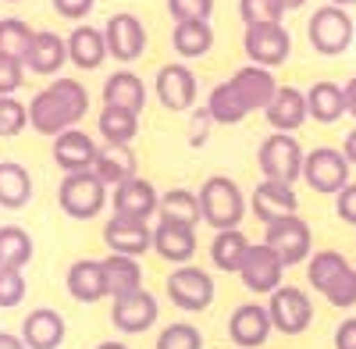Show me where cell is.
<instances>
[{
  "label": "cell",
  "instance_id": "obj_15",
  "mask_svg": "<svg viewBox=\"0 0 356 349\" xmlns=\"http://www.w3.org/2000/svg\"><path fill=\"white\" fill-rule=\"evenodd\" d=\"M157 100L168 107V111H189L196 104V93H200V79L186 68V65H164L157 72Z\"/></svg>",
  "mask_w": 356,
  "mask_h": 349
},
{
  "label": "cell",
  "instance_id": "obj_6",
  "mask_svg": "<svg viewBox=\"0 0 356 349\" xmlns=\"http://www.w3.org/2000/svg\"><path fill=\"white\" fill-rule=\"evenodd\" d=\"M264 246L271 250L282 264H303V260L310 257V246H314V232L310 225L300 218V214H292V218H278L264 228Z\"/></svg>",
  "mask_w": 356,
  "mask_h": 349
},
{
  "label": "cell",
  "instance_id": "obj_8",
  "mask_svg": "<svg viewBox=\"0 0 356 349\" xmlns=\"http://www.w3.org/2000/svg\"><path fill=\"white\" fill-rule=\"evenodd\" d=\"M267 317H271V328H278L282 335H303L314 321V303L303 289L296 285H282L271 293L267 303Z\"/></svg>",
  "mask_w": 356,
  "mask_h": 349
},
{
  "label": "cell",
  "instance_id": "obj_51",
  "mask_svg": "<svg viewBox=\"0 0 356 349\" xmlns=\"http://www.w3.org/2000/svg\"><path fill=\"white\" fill-rule=\"evenodd\" d=\"M342 93H346V114H353V118H356V75L342 86Z\"/></svg>",
  "mask_w": 356,
  "mask_h": 349
},
{
  "label": "cell",
  "instance_id": "obj_17",
  "mask_svg": "<svg viewBox=\"0 0 356 349\" xmlns=\"http://www.w3.org/2000/svg\"><path fill=\"white\" fill-rule=\"evenodd\" d=\"M228 82H232V90L239 93V100H243L246 111H267V107H271V100H275V93H278L275 75L267 72V68H257V65L239 68Z\"/></svg>",
  "mask_w": 356,
  "mask_h": 349
},
{
  "label": "cell",
  "instance_id": "obj_7",
  "mask_svg": "<svg viewBox=\"0 0 356 349\" xmlns=\"http://www.w3.org/2000/svg\"><path fill=\"white\" fill-rule=\"evenodd\" d=\"M349 161L342 150L335 147H317L303 157V179L314 193H328V196H339L346 186H349Z\"/></svg>",
  "mask_w": 356,
  "mask_h": 349
},
{
  "label": "cell",
  "instance_id": "obj_39",
  "mask_svg": "<svg viewBox=\"0 0 356 349\" xmlns=\"http://www.w3.org/2000/svg\"><path fill=\"white\" fill-rule=\"evenodd\" d=\"M33 36L36 33H33V25H29V22H22V18H0V54L25 61Z\"/></svg>",
  "mask_w": 356,
  "mask_h": 349
},
{
  "label": "cell",
  "instance_id": "obj_21",
  "mask_svg": "<svg viewBox=\"0 0 356 349\" xmlns=\"http://www.w3.org/2000/svg\"><path fill=\"white\" fill-rule=\"evenodd\" d=\"M97 143L89 139L82 129H68L54 139V161L65 174H75V171H93V161H97Z\"/></svg>",
  "mask_w": 356,
  "mask_h": 349
},
{
  "label": "cell",
  "instance_id": "obj_5",
  "mask_svg": "<svg viewBox=\"0 0 356 349\" xmlns=\"http://www.w3.org/2000/svg\"><path fill=\"white\" fill-rule=\"evenodd\" d=\"M307 40L324 57H335V54L349 50V43H353V18H349V11L335 8V4L317 8L310 15V22H307Z\"/></svg>",
  "mask_w": 356,
  "mask_h": 349
},
{
  "label": "cell",
  "instance_id": "obj_36",
  "mask_svg": "<svg viewBox=\"0 0 356 349\" xmlns=\"http://www.w3.org/2000/svg\"><path fill=\"white\" fill-rule=\"evenodd\" d=\"M207 111H211L214 125H235V122H243L246 114H250V111L243 107L239 93L232 90V82H218V86H214L211 97H207Z\"/></svg>",
  "mask_w": 356,
  "mask_h": 349
},
{
  "label": "cell",
  "instance_id": "obj_38",
  "mask_svg": "<svg viewBox=\"0 0 356 349\" xmlns=\"http://www.w3.org/2000/svg\"><path fill=\"white\" fill-rule=\"evenodd\" d=\"M349 268V260L339 253V250H321V253H310V264H307V278L317 293H324L342 271Z\"/></svg>",
  "mask_w": 356,
  "mask_h": 349
},
{
  "label": "cell",
  "instance_id": "obj_55",
  "mask_svg": "<svg viewBox=\"0 0 356 349\" xmlns=\"http://www.w3.org/2000/svg\"><path fill=\"white\" fill-rule=\"evenodd\" d=\"M282 4H285V11H292V8H303L307 0H282Z\"/></svg>",
  "mask_w": 356,
  "mask_h": 349
},
{
  "label": "cell",
  "instance_id": "obj_29",
  "mask_svg": "<svg viewBox=\"0 0 356 349\" xmlns=\"http://www.w3.org/2000/svg\"><path fill=\"white\" fill-rule=\"evenodd\" d=\"M146 104V86L136 72H114L107 75L104 82V107H122V111H132L139 114Z\"/></svg>",
  "mask_w": 356,
  "mask_h": 349
},
{
  "label": "cell",
  "instance_id": "obj_4",
  "mask_svg": "<svg viewBox=\"0 0 356 349\" xmlns=\"http://www.w3.org/2000/svg\"><path fill=\"white\" fill-rule=\"evenodd\" d=\"M57 203L61 211L75 221H89L104 211L107 203V186L97 179L93 171H75L61 179V189H57Z\"/></svg>",
  "mask_w": 356,
  "mask_h": 349
},
{
  "label": "cell",
  "instance_id": "obj_56",
  "mask_svg": "<svg viewBox=\"0 0 356 349\" xmlns=\"http://www.w3.org/2000/svg\"><path fill=\"white\" fill-rule=\"evenodd\" d=\"M328 4H335V8H349V4H356V0H328Z\"/></svg>",
  "mask_w": 356,
  "mask_h": 349
},
{
  "label": "cell",
  "instance_id": "obj_30",
  "mask_svg": "<svg viewBox=\"0 0 356 349\" xmlns=\"http://www.w3.org/2000/svg\"><path fill=\"white\" fill-rule=\"evenodd\" d=\"M307 114L321 125H332L346 114V93L339 82H314L307 90Z\"/></svg>",
  "mask_w": 356,
  "mask_h": 349
},
{
  "label": "cell",
  "instance_id": "obj_1",
  "mask_svg": "<svg viewBox=\"0 0 356 349\" xmlns=\"http://www.w3.org/2000/svg\"><path fill=\"white\" fill-rule=\"evenodd\" d=\"M89 111V93L79 79H54L47 90L29 100V125L43 136H61L82 122Z\"/></svg>",
  "mask_w": 356,
  "mask_h": 349
},
{
  "label": "cell",
  "instance_id": "obj_50",
  "mask_svg": "<svg viewBox=\"0 0 356 349\" xmlns=\"http://www.w3.org/2000/svg\"><path fill=\"white\" fill-rule=\"evenodd\" d=\"M335 349H356V317H346L335 328Z\"/></svg>",
  "mask_w": 356,
  "mask_h": 349
},
{
  "label": "cell",
  "instance_id": "obj_14",
  "mask_svg": "<svg viewBox=\"0 0 356 349\" xmlns=\"http://www.w3.org/2000/svg\"><path fill=\"white\" fill-rule=\"evenodd\" d=\"M282 275H285V264L267 250L264 243H250V253L239 268V278L250 293H267L271 296L275 289H282Z\"/></svg>",
  "mask_w": 356,
  "mask_h": 349
},
{
  "label": "cell",
  "instance_id": "obj_49",
  "mask_svg": "<svg viewBox=\"0 0 356 349\" xmlns=\"http://www.w3.org/2000/svg\"><path fill=\"white\" fill-rule=\"evenodd\" d=\"M93 4H97V0H54V11L61 18L79 22V18H86L89 11H93Z\"/></svg>",
  "mask_w": 356,
  "mask_h": 349
},
{
  "label": "cell",
  "instance_id": "obj_25",
  "mask_svg": "<svg viewBox=\"0 0 356 349\" xmlns=\"http://www.w3.org/2000/svg\"><path fill=\"white\" fill-rule=\"evenodd\" d=\"M65 61H68V40H61L57 33H36L22 65L36 75H57Z\"/></svg>",
  "mask_w": 356,
  "mask_h": 349
},
{
  "label": "cell",
  "instance_id": "obj_54",
  "mask_svg": "<svg viewBox=\"0 0 356 349\" xmlns=\"http://www.w3.org/2000/svg\"><path fill=\"white\" fill-rule=\"evenodd\" d=\"M97 349H129V346H125V342H114V339H107V342H100Z\"/></svg>",
  "mask_w": 356,
  "mask_h": 349
},
{
  "label": "cell",
  "instance_id": "obj_48",
  "mask_svg": "<svg viewBox=\"0 0 356 349\" xmlns=\"http://www.w3.org/2000/svg\"><path fill=\"white\" fill-rule=\"evenodd\" d=\"M214 118H211V111H193V125H189V147H203L207 143V132H211Z\"/></svg>",
  "mask_w": 356,
  "mask_h": 349
},
{
  "label": "cell",
  "instance_id": "obj_12",
  "mask_svg": "<svg viewBox=\"0 0 356 349\" xmlns=\"http://www.w3.org/2000/svg\"><path fill=\"white\" fill-rule=\"evenodd\" d=\"M104 40H107L111 57H118V61H136L146 50V25L132 11H118V15L107 18Z\"/></svg>",
  "mask_w": 356,
  "mask_h": 349
},
{
  "label": "cell",
  "instance_id": "obj_53",
  "mask_svg": "<svg viewBox=\"0 0 356 349\" xmlns=\"http://www.w3.org/2000/svg\"><path fill=\"white\" fill-rule=\"evenodd\" d=\"M0 349H29L18 335H11V332H0Z\"/></svg>",
  "mask_w": 356,
  "mask_h": 349
},
{
  "label": "cell",
  "instance_id": "obj_52",
  "mask_svg": "<svg viewBox=\"0 0 356 349\" xmlns=\"http://www.w3.org/2000/svg\"><path fill=\"white\" fill-rule=\"evenodd\" d=\"M342 154H346V161H349V168H356V129L346 136V147H342Z\"/></svg>",
  "mask_w": 356,
  "mask_h": 349
},
{
  "label": "cell",
  "instance_id": "obj_47",
  "mask_svg": "<svg viewBox=\"0 0 356 349\" xmlns=\"http://www.w3.org/2000/svg\"><path fill=\"white\" fill-rule=\"evenodd\" d=\"M335 214L346 225H356V182H349L339 196H335Z\"/></svg>",
  "mask_w": 356,
  "mask_h": 349
},
{
  "label": "cell",
  "instance_id": "obj_10",
  "mask_svg": "<svg viewBox=\"0 0 356 349\" xmlns=\"http://www.w3.org/2000/svg\"><path fill=\"white\" fill-rule=\"evenodd\" d=\"M168 300L178 307V310H207L214 303V282L211 275H207L203 268L196 264H182V268H175L171 278H168Z\"/></svg>",
  "mask_w": 356,
  "mask_h": 349
},
{
  "label": "cell",
  "instance_id": "obj_27",
  "mask_svg": "<svg viewBox=\"0 0 356 349\" xmlns=\"http://www.w3.org/2000/svg\"><path fill=\"white\" fill-rule=\"evenodd\" d=\"M68 296L79 303H97L107 296V285H104V264L100 260H75L68 268Z\"/></svg>",
  "mask_w": 356,
  "mask_h": 349
},
{
  "label": "cell",
  "instance_id": "obj_16",
  "mask_svg": "<svg viewBox=\"0 0 356 349\" xmlns=\"http://www.w3.org/2000/svg\"><path fill=\"white\" fill-rule=\"evenodd\" d=\"M104 243L111 246V253L122 257H143L154 250V228L146 221H129V218H111L104 225Z\"/></svg>",
  "mask_w": 356,
  "mask_h": 349
},
{
  "label": "cell",
  "instance_id": "obj_22",
  "mask_svg": "<svg viewBox=\"0 0 356 349\" xmlns=\"http://www.w3.org/2000/svg\"><path fill=\"white\" fill-rule=\"evenodd\" d=\"M136 168H139V161L125 143H104L93 161V174L104 186H122V182L136 179Z\"/></svg>",
  "mask_w": 356,
  "mask_h": 349
},
{
  "label": "cell",
  "instance_id": "obj_11",
  "mask_svg": "<svg viewBox=\"0 0 356 349\" xmlns=\"http://www.w3.org/2000/svg\"><path fill=\"white\" fill-rule=\"evenodd\" d=\"M157 296L146 293V289H136L129 296H118L114 307H111V321L118 332L125 335H143L157 325Z\"/></svg>",
  "mask_w": 356,
  "mask_h": 349
},
{
  "label": "cell",
  "instance_id": "obj_3",
  "mask_svg": "<svg viewBox=\"0 0 356 349\" xmlns=\"http://www.w3.org/2000/svg\"><path fill=\"white\" fill-rule=\"evenodd\" d=\"M257 164L264 171L267 182H282V186H292L296 179H303V150L289 132H271L260 150H257Z\"/></svg>",
  "mask_w": 356,
  "mask_h": 349
},
{
  "label": "cell",
  "instance_id": "obj_18",
  "mask_svg": "<svg viewBox=\"0 0 356 349\" xmlns=\"http://www.w3.org/2000/svg\"><path fill=\"white\" fill-rule=\"evenodd\" d=\"M228 335H232L235 346H243V349L264 346L267 335H271V317H267V307H260V303L235 307L232 317H228Z\"/></svg>",
  "mask_w": 356,
  "mask_h": 349
},
{
  "label": "cell",
  "instance_id": "obj_20",
  "mask_svg": "<svg viewBox=\"0 0 356 349\" xmlns=\"http://www.w3.org/2000/svg\"><path fill=\"white\" fill-rule=\"evenodd\" d=\"M65 335H68L65 317L57 314V310H50V307L33 310V314L22 321V342H25L29 349H61Z\"/></svg>",
  "mask_w": 356,
  "mask_h": 349
},
{
  "label": "cell",
  "instance_id": "obj_32",
  "mask_svg": "<svg viewBox=\"0 0 356 349\" xmlns=\"http://www.w3.org/2000/svg\"><path fill=\"white\" fill-rule=\"evenodd\" d=\"M171 47L178 57H193V61L203 54H211V47H214L211 22H178L171 33Z\"/></svg>",
  "mask_w": 356,
  "mask_h": 349
},
{
  "label": "cell",
  "instance_id": "obj_9",
  "mask_svg": "<svg viewBox=\"0 0 356 349\" xmlns=\"http://www.w3.org/2000/svg\"><path fill=\"white\" fill-rule=\"evenodd\" d=\"M243 47L250 54V65L257 68H278L289 61L292 54V36L285 25H246V36H243Z\"/></svg>",
  "mask_w": 356,
  "mask_h": 349
},
{
  "label": "cell",
  "instance_id": "obj_41",
  "mask_svg": "<svg viewBox=\"0 0 356 349\" xmlns=\"http://www.w3.org/2000/svg\"><path fill=\"white\" fill-rule=\"evenodd\" d=\"M157 349H203V335L189 321H175L157 335Z\"/></svg>",
  "mask_w": 356,
  "mask_h": 349
},
{
  "label": "cell",
  "instance_id": "obj_33",
  "mask_svg": "<svg viewBox=\"0 0 356 349\" xmlns=\"http://www.w3.org/2000/svg\"><path fill=\"white\" fill-rule=\"evenodd\" d=\"M161 221H175V225L196 228L203 221L200 193H193V189H168L161 196Z\"/></svg>",
  "mask_w": 356,
  "mask_h": 349
},
{
  "label": "cell",
  "instance_id": "obj_43",
  "mask_svg": "<svg viewBox=\"0 0 356 349\" xmlns=\"http://www.w3.org/2000/svg\"><path fill=\"white\" fill-rule=\"evenodd\" d=\"M29 125V104L15 100V97H0V136L11 139Z\"/></svg>",
  "mask_w": 356,
  "mask_h": 349
},
{
  "label": "cell",
  "instance_id": "obj_46",
  "mask_svg": "<svg viewBox=\"0 0 356 349\" xmlns=\"http://www.w3.org/2000/svg\"><path fill=\"white\" fill-rule=\"evenodd\" d=\"M22 75H25V65L18 57L0 54V97H15V90L22 86Z\"/></svg>",
  "mask_w": 356,
  "mask_h": 349
},
{
  "label": "cell",
  "instance_id": "obj_45",
  "mask_svg": "<svg viewBox=\"0 0 356 349\" xmlns=\"http://www.w3.org/2000/svg\"><path fill=\"white\" fill-rule=\"evenodd\" d=\"M168 11L178 22H207L214 11V0H168Z\"/></svg>",
  "mask_w": 356,
  "mask_h": 349
},
{
  "label": "cell",
  "instance_id": "obj_19",
  "mask_svg": "<svg viewBox=\"0 0 356 349\" xmlns=\"http://www.w3.org/2000/svg\"><path fill=\"white\" fill-rule=\"evenodd\" d=\"M250 211L264 221L271 225L278 218H292L296 211H300V196L292 193V186H282V182H260L250 196Z\"/></svg>",
  "mask_w": 356,
  "mask_h": 349
},
{
  "label": "cell",
  "instance_id": "obj_2",
  "mask_svg": "<svg viewBox=\"0 0 356 349\" xmlns=\"http://www.w3.org/2000/svg\"><path fill=\"white\" fill-rule=\"evenodd\" d=\"M200 211H203V221L214 225L218 232L239 228V221L246 214V196H243L235 179H228V174H211V179L200 186Z\"/></svg>",
  "mask_w": 356,
  "mask_h": 349
},
{
  "label": "cell",
  "instance_id": "obj_42",
  "mask_svg": "<svg viewBox=\"0 0 356 349\" xmlns=\"http://www.w3.org/2000/svg\"><path fill=\"white\" fill-rule=\"evenodd\" d=\"M324 300H328L332 307H339V310H349V307H356V268L349 264L328 289L321 293Z\"/></svg>",
  "mask_w": 356,
  "mask_h": 349
},
{
  "label": "cell",
  "instance_id": "obj_31",
  "mask_svg": "<svg viewBox=\"0 0 356 349\" xmlns=\"http://www.w3.org/2000/svg\"><path fill=\"white\" fill-rule=\"evenodd\" d=\"M33 200V174L18 161H0V207L18 211Z\"/></svg>",
  "mask_w": 356,
  "mask_h": 349
},
{
  "label": "cell",
  "instance_id": "obj_28",
  "mask_svg": "<svg viewBox=\"0 0 356 349\" xmlns=\"http://www.w3.org/2000/svg\"><path fill=\"white\" fill-rule=\"evenodd\" d=\"M104 264V285H107V296L118 300V296H129L136 289H143V264L136 257H122V253H111Z\"/></svg>",
  "mask_w": 356,
  "mask_h": 349
},
{
  "label": "cell",
  "instance_id": "obj_37",
  "mask_svg": "<svg viewBox=\"0 0 356 349\" xmlns=\"http://www.w3.org/2000/svg\"><path fill=\"white\" fill-rule=\"evenodd\" d=\"M100 136L107 139V143H129L136 139V132H139V114H132V111H122V107H104L100 111Z\"/></svg>",
  "mask_w": 356,
  "mask_h": 349
},
{
  "label": "cell",
  "instance_id": "obj_26",
  "mask_svg": "<svg viewBox=\"0 0 356 349\" xmlns=\"http://www.w3.org/2000/svg\"><path fill=\"white\" fill-rule=\"evenodd\" d=\"M107 57V40H104V29H93V25H75L72 36H68V61L93 72L104 65Z\"/></svg>",
  "mask_w": 356,
  "mask_h": 349
},
{
  "label": "cell",
  "instance_id": "obj_34",
  "mask_svg": "<svg viewBox=\"0 0 356 349\" xmlns=\"http://www.w3.org/2000/svg\"><path fill=\"white\" fill-rule=\"evenodd\" d=\"M246 253H250V239L243 236L239 228L218 232V236H214V243H211V260H214V268H221V271H232V275H239V268H243Z\"/></svg>",
  "mask_w": 356,
  "mask_h": 349
},
{
  "label": "cell",
  "instance_id": "obj_35",
  "mask_svg": "<svg viewBox=\"0 0 356 349\" xmlns=\"http://www.w3.org/2000/svg\"><path fill=\"white\" fill-rule=\"evenodd\" d=\"M33 260V236L18 225H0V268L22 271Z\"/></svg>",
  "mask_w": 356,
  "mask_h": 349
},
{
  "label": "cell",
  "instance_id": "obj_24",
  "mask_svg": "<svg viewBox=\"0 0 356 349\" xmlns=\"http://www.w3.org/2000/svg\"><path fill=\"white\" fill-rule=\"evenodd\" d=\"M267 114V122H271L275 132H296L310 114H307V93H300L296 86H278V93L271 100V107L264 111Z\"/></svg>",
  "mask_w": 356,
  "mask_h": 349
},
{
  "label": "cell",
  "instance_id": "obj_13",
  "mask_svg": "<svg viewBox=\"0 0 356 349\" xmlns=\"http://www.w3.org/2000/svg\"><path fill=\"white\" fill-rule=\"evenodd\" d=\"M111 207H114V218H129V221H150L157 211H161V196L157 189L146 182V179H129L122 186H114V196H111Z\"/></svg>",
  "mask_w": 356,
  "mask_h": 349
},
{
  "label": "cell",
  "instance_id": "obj_23",
  "mask_svg": "<svg viewBox=\"0 0 356 349\" xmlns=\"http://www.w3.org/2000/svg\"><path fill=\"white\" fill-rule=\"evenodd\" d=\"M154 250L161 260H171V264H189L196 253V228L175 225V221H161L154 228Z\"/></svg>",
  "mask_w": 356,
  "mask_h": 349
},
{
  "label": "cell",
  "instance_id": "obj_40",
  "mask_svg": "<svg viewBox=\"0 0 356 349\" xmlns=\"http://www.w3.org/2000/svg\"><path fill=\"white\" fill-rule=\"evenodd\" d=\"M239 15L246 25H282V0H239Z\"/></svg>",
  "mask_w": 356,
  "mask_h": 349
},
{
  "label": "cell",
  "instance_id": "obj_44",
  "mask_svg": "<svg viewBox=\"0 0 356 349\" xmlns=\"http://www.w3.org/2000/svg\"><path fill=\"white\" fill-rule=\"evenodd\" d=\"M29 285H25V275L22 271H11V268H0V307L11 310L25 300Z\"/></svg>",
  "mask_w": 356,
  "mask_h": 349
}]
</instances>
